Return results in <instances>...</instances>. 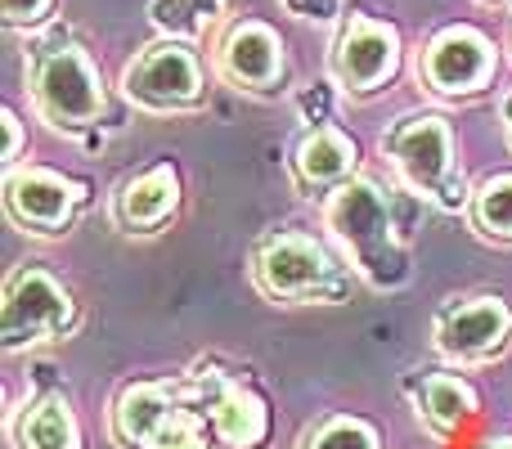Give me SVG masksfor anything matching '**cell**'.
Listing matches in <instances>:
<instances>
[{
    "label": "cell",
    "mask_w": 512,
    "mask_h": 449,
    "mask_svg": "<svg viewBox=\"0 0 512 449\" xmlns=\"http://www.w3.org/2000/svg\"><path fill=\"white\" fill-rule=\"evenodd\" d=\"M324 212V238L342 252L355 279L373 292H400L414 274L409 243L396 225V198L378 176L360 171L328 198H319Z\"/></svg>",
    "instance_id": "6da1fadb"
},
{
    "label": "cell",
    "mask_w": 512,
    "mask_h": 449,
    "mask_svg": "<svg viewBox=\"0 0 512 449\" xmlns=\"http://www.w3.org/2000/svg\"><path fill=\"white\" fill-rule=\"evenodd\" d=\"M252 283L274 306H342L360 279L328 238L310 229H274L252 252Z\"/></svg>",
    "instance_id": "7a4b0ae2"
},
{
    "label": "cell",
    "mask_w": 512,
    "mask_h": 449,
    "mask_svg": "<svg viewBox=\"0 0 512 449\" xmlns=\"http://www.w3.org/2000/svg\"><path fill=\"white\" fill-rule=\"evenodd\" d=\"M378 149L409 194H418L423 203L441 207L450 216L468 212L472 189L459 167V135H454V122L445 113L432 108V113L400 117L382 131Z\"/></svg>",
    "instance_id": "3957f363"
},
{
    "label": "cell",
    "mask_w": 512,
    "mask_h": 449,
    "mask_svg": "<svg viewBox=\"0 0 512 449\" xmlns=\"http://www.w3.org/2000/svg\"><path fill=\"white\" fill-rule=\"evenodd\" d=\"M27 99L54 135H86L108 117V86L99 63L72 36L41 41L27 54Z\"/></svg>",
    "instance_id": "277c9868"
},
{
    "label": "cell",
    "mask_w": 512,
    "mask_h": 449,
    "mask_svg": "<svg viewBox=\"0 0 512 449\" xmlns=\"http://www.w3.org/2000/svg\"><path fill=\"white\" fill-rule=\"evenodd\" d=\"M77 324V301L50 265H14L9 270L5 292H0V355L18 360L36 346L63 342L77 333Z\"/></svg>",
    "instance_id": "5b68a950"
},
{
    "label": "cell",
    "mask_w": 512,
    "mask_h": 449,
    "mask_svg": "<svg viewBox=\"0 0 512 449\" xmlns=\"http://www.w3.org/2000/svg\"><path fill=\"white\" fill-rule=\"evenodd\" d=\"M117 95L140 113H189L207 95V63L198 45L153 41L117 72Z\"/></svg>",
    "instance_id": "8992f818"
},
{
    "label": "cell",
    "mask_w": 512,
    "mask_h": 449,
    "mask_svg": "<svg viewBox=\"0 0 512 449\" xmlns=\"http://www.w3.org/2000/svg\"><path fill=\"white\" fill-rule=\"evenodd\" d=\"M499 77V45L472 23H450L432 32L418 50V81L436 104L481 99Z\"/></svg>",
    "instance_id": "52a82bcc"
},
{
    "label": "cell",
    "mask_w": 512,
    "mask_h": 449,
    "mask_svg": "<svg viewBox=\"0 0 512 449\" xmlns=\"http://www.w3.org/2000/svg\"><path fill=\"white\" fill-rule=\"evenodd\" d=\"M400 63H405V41H400L396 23H387L378 14H364V9H351L337 23L328 68H333V81L351 99L382 95L400 77Z\"/></svg>",
    "instance_id": "ba28073f"
},
{
    "label": "cell",
    "mask_w": 512,
    "mask_h": 449,
    "mask_svg": "<svg viewBox=\"0 0 512 449\" xmlns=\"http://www.w3.org/2000/svg\"><path fill=\"white\" fill-rule=\"evenodd\" d=\"M5 212L23 234L36 238H59L81 221L90 203V185L77 176H63L54 167H14L5 171Z\"/></svg>",
    "instance_id": "9c48e42d"
},
{
    "label": "cell",
    "mask_w": 512,
    "mask_h": 449,
    "mask_svg": "<svg viewBox=\"0 0 512 449\" xmlns=\"http://www.w3.org/2000/svg\"><path fill=\"white\" fill-rule=\"evenodd\" d=\"M216 77L239 95H274L288 81V45L265 18H234L216 36Z\"/></svg>",
    "instance_id": "30bf717a"
},
{
    "label": "cell",
    "mask_w": 512,
    "mask_h": 449,
    "mask_svg": "<svg viewBox=\"0 0 512 449\" xmlns=\"http://www.w3.org/2000/svg\"><path fill=\"white\" fill-rule=\"evenodd\" d=\"M512 342V306L504 297H463L436 319L432 351L445 369H477L495 364V355Z\"/></svg>",
    "instance_id": "8fae6325"
},
{
    "label": "cell",
    "mask_w": 512,
    "mask_h": 449,
    "mask_svg": "<svg viewBox=\"0 0 512 449\" xmlns=\"http://www.w3.org/2000/svg\"><path fill=\"white\" fill-rule=\"evenodd\" d=\"M189 400L207 414L216 441L225 449H261L270 441V405L248 382H234L225 373L207 369L194 382H185Z\"/></svg>",
    "instance_id": "7c38bea8"
},
{
    "label": "cell",
    "mask_w": 512,
    "mask_h": 449,
    "mask_svg": "<svg viewBox=\"0 0 512 449\" xmlns=\"http://www.w3.org/2000/svg\"><path fill=\"white\" fill-rule=\"evenodd\" d=\"M185 203V176L176 162H153L117 185L113 194V225L131 238H153L176 221Z\"/></svg>",
    "instance_id": "4fadbf2b"
},
{
    "label": "cell",
    "mask_w": 512,
    "mask_h": 449,
    "mask_svg": "<svg viewBox=\"0 0 512 449\" xmlns=\"http://www.w3.org/2000/svg\"><path fill=\"white\" fill-rule=\"evenodd\" d=\"M292 180L306 194L328 198L337 185H346L351 176H360V144L342 131L337 122H315L288 153Z\"/></svg>",
    "instance_id": "5bb4252c"
},
{
    "label": "cell",
    "mask_w": 512,
    "mask_h": 449,
    "mask_svg": "<svg viewBox=\"0 0 512 449\" xmlns=\"http://www.w3.org/2000/svg\"><path fill=\"white\" fill-rule=\"evenodd\" d=\"M180 400H185V387H176V382H131V387H122V396L113 400V414H108L113 441L126 449H144L180 409Z\"/></svg>",
    "instance_id": "9a60e30c"
},
{
    "label": "cell",
    "mask_w": 512,
    "mask_h": 449,
    "mask_svg": "<svg viewBox=\"0 0 512 449\" xmlns=\"http://www.w3.org/2000/svg\"><path fill=\"white\" fill-rule=\"evenodd\" d=\"M9 445L14 449H86L81 418L59 391H36L14 418H9Z\"/></svg>",
    "instance_id": "2e32d148"
},
{
    "label": "cell",
    "mask_w": 512,
    "mask_h": 449,
    "mask_svg": "<svg viewBox=\"0 0 512 449\" xmlns=\"http://www.w3.org/2000/svg\"><path fill=\"white\" fill-rule=\"evenodd\" d=\"M414 405H418V418L436 436H454L463 418L477 414L481 400H477V387L468 378H459V369H436L414 387Z\"/></svg>",
    "instance_id": "e0dca14e"
},
{
    "label": "cell",
    "mask_w": 512,
    "mask_h": 449,
    "mask_svg": "<svg viewBox=\"0 0 512 449\" xmlns=\"http://www.w3.org/2000/svg\"><path fill=\"white\" fill-rule=\"evenodd\" d=\"M225 5L230 0H149L144 18H149V32L158 41L198 45L216 27V18L225 14Z\"/></svg>",
    "instance_id": "ac0fdd59"
},
{
    "label": "cell",
    "mask_w": 512,
    "mask_h": 449,
    "mask_svg": "<svg viewBox=\"0 0 512 449\" xmlns=\"http://www.w3.org/2000/svg\"><path fill=\"white\" fill-rule=\"evenodd\" d=\"M468 225L477 229L486 243L512 247V171H490L468 203Z\"/></svg>",
    "instance_id": "d6986e66"
},
{
    "label": "cell",
    "mask_w": 512,
    "mask_h": 449,
    "mask_svg": "<svg viewBox=\"0 0 512 449\" xmlns=\"http://www.w3.org/2000/svg\"><path fill=\"white\" fill-rule=\"evenodd\" d=\"M301 449H382V432L360 414H328L301 436Z\"/></svg>",
    "instance_id": "ffe728a7"
},
{
    "label": "cell",
    "mask_w": 512,
    "mask_h": 449,
    "mask_svg": "<svg viewBox=\"0 0 512 449\" xmlns=\"http://www.w3.org/2000/svg\"><path fill=\"white\" fill-rule=\"evenodd\" d=\"M144 449H225L221 441H216V432H212V423H207V414L189 400V391H185V400H180V409L162 423V432L153 436Z\"/></svg>",
    "instance_id": "44dd1931"
},
{
    "label": "cell",
    "mask_w": 512,
    "mask_h": 449,
    "mask_svg": "<svg viewBox=\"0 0 512 449\" xmlns=\"http://www.w3.org/2000/svg\"><path fill=\"white\" fill-rule=\"evenodd\" d=\"M59 0H0V23L9 32H41L54 18Z\"/></svg>",
    "instance_id": "7402d4cb"
},
{
    "label": "cell",
    "mask_w": 512,
    "mask_h": 449,
    "mask_svg": "<svg viewBox=\"0 0 512 449\" xmlns=\"http://www.w3.org/2000/svg\"><path fill=\"white\" fill-rule=\"evenodd\" d=\"M283 14H292L297 23H310V27H328L337 18H346V0H279Z\"/></svg>",
    "instance_id": "603a6c76"
},
{
    "label": "cell",
    "mask_w": 512,
    "mask_h": 449,
    "mask_svg": "<svg viewBox=\"0 0 512 449\" xmlns=\"http://www.w3.org/2000/svg\"><path fill=\"white\" fill-rule=\"evenodd\" d=\"M0 126H5V144H0V167L14 171V167H18V153H23V117H18L14 104L0 108Z\"/></svg>",
    "instance_id": "cb8c5ba5"
},
{
    "label": "cell",
    "mask_w": 512,
    "mask_h": 449,
    "mask_svg": "<svg viewBox=\"0 0 512 449\" xmlns=\"http://www.w3.org/2000/svg\"><path fill=\"white\" fill-rule=\"evenodd\" d=\"M504 131H508V144H512V99L504 104Z\"/></svg>",
    "instance_id": "d4e9b609"
},
{
    "label": "cell",
    "mask_w": 512,
    "mask_h": 449,
    "mask_svg": "<svg viewBox=\"0 0 512 449\" xmlns=\"http://www.w3.org/2000/svg\"><path fill=\"white\" fill-rule=\"evenodd\" d=\"M481 5H512V0H481Z\"/></svg>",
    "instance_id": "484cf974"
}]
</instances>
